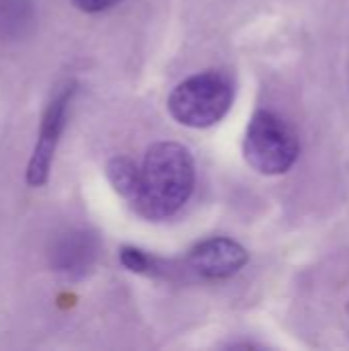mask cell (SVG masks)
Returning <instances> with one entry per match:
<instances>
[{
    "label": "cell",
    "instance_id": "1",
    "mask_svg": "<svg viewBox=\"0 0 349 351\" xmlns=\"http://www.w3.org/2000/svg\"><path fill=\"white\" fill-rule=\"evenodd\" d=\"M195 185V162L183 144L158 142L148 148L140 167L134 210L146 220H165L177 214Z\"/></svg>",
    "mask_w": 349,
    "mask_h": 351
},
{
    "label": "cell",
    "instance_id": "2",
    "mask_svg": "<svg viewBox=\"0 0 349 351\" xmlns=\"http://www.w3.org/2000/svg\"><path fill=\"white\" fill-rule=\"evenodd\" d=\"M234 101V82L226 72L206 70L179 82L169 95V113L187 128L218 123Z\"/></svg>",
    "mask_w": 349,
    "mask_h": 351
},
{
    "label": "cell",
    "instance_id": "3",
    "mask_svg": "<svg viewBox=\"0 0 349 351\" xmlns=\"http://www.w3.org/2000/svg\"><path fill=\"white\" fill-rule=\"evenodd\" d=\"M300 152L296 130L274 111H257L245 134V158L261 175H282Z\"/></svg>",
    "mask_w": 349,
    "mask_h": 351
},
{
    "label": "cell",
    "instance_id": "4",
    "mask_svg": "<svg viewBox=\"0 0 349 351\" xmlns=\"http://www.w3.org/2000/svg\"><path fill=\"white\" fill-rule=\"evenodd\" d=\"M74 93H76V84L66 82L56 90V95L51 97V101L45 107V113H43L41 125H39V134H37V142H35V150H33V156L29 160L27 175H25V179L31 187H41L49 179L53 154H56L60 136L66 128L68 109H70Z\"/></svg>",
    "mask_w": 349,
    "mask_h": 351
},
{
    "label": "cell",
    "instance_id": "5",
    "mask_svg": "<svg viewBox=\"0 0 349 351\" xmlns=\"http://www.w3.org/2000/svg\"><path fill=\"white\" fill-rule=\"evenodd\" d=\"M187 261L191 269H195L200 276L212 280H224L239 274L247 265L249 253L232 239L214 237L195 245Z\"/></svg>",
    "mask_w": 349,
    "mask_h": 351
},
{
    "label": "cell",
    "instance_id": "6",
    "mask_svg": "<svg viewBox=\"0 0 349 351\" xmlns=\"http://www.w3.org/2000/svg\"><path fill=\"white\" fill-rule=\"evenodd\" d=\"M95 255V243L88 234L82 232H72L66 234L62 241H58L51 257H53V267L64 274H78L88 267L91 259Z\"/></svg>",
    "mask_w": 349,
    "mask_h": 351
},
{
    "label": "cell",
    "instance_id": "7",
    "mask_svg": "<svg viewBox=\"0 0 349 351\" xmlns=\"http://www.w3.org/2000/svg\"><path fill=\"white\" fill-rule=\"evenodd\" d=\"M31 23L33 6L29 0H0V37L23 35Z\"/></svg>",
    "mask_w": 349,
    "mask_h": 351
},
{
    "label": "cell",
    "instance_id": "8",
    "mask_svg": "<svg viewBox=\"0 0 349 351\" xmlns=\"http://www.w3.org/2000/svg\"><path fill=\"white\" fill-rule=\"evenodd\" d=\"M107 179L123 199L132 202L140 181V167L128 156H115L107 162Z\"/></svg>",
    "mask_w": 349,
    "mask_h": 351
},
{
    "label": "cell",
    "instance_id": "9",
    "mask_svg": "<svg viewBox=\"0 0 349 351\" xmlns=\"http://www.w3.org/2000/svg\"><path fill=\"white\" fill-rule=\"evenodd\" d=\"M119 259H121V265L128 267L130 271H136V274H158V265H156V259L140 249H134V247H123L121 253H119Z\"/></svg>",
    "mask_w": 349,
    "mask_h": 351
},
{
    "label": "cell",
    "instance_id": "10",
    "mask_svg": "<svg viewBox=\"0 0 349 351\" xmlns=\"http://www.w3.org/2000/svg\"><path fill=\"white\" fill-rule=\"evenodd\" d=\"M80 10L84 12H103L115 4H119L121 0H72Z\"/></svg>",
    "mask_w": 349,
    "mask_h": 351
},
{
    "label": "cell",
    "instance_id": "11",
    "mask_svg": "<svg viewBox=\"0 0 349 351\" xmlns=\"http://www.w3.org/2000/svg\"><path fill=\"white\" fill-rule=\"evenodd\" d=\"M348 315H349V306H348Z\"/></svg>",
    "mask_w": 349,
    "mask_h": 351
}]
</instances>
